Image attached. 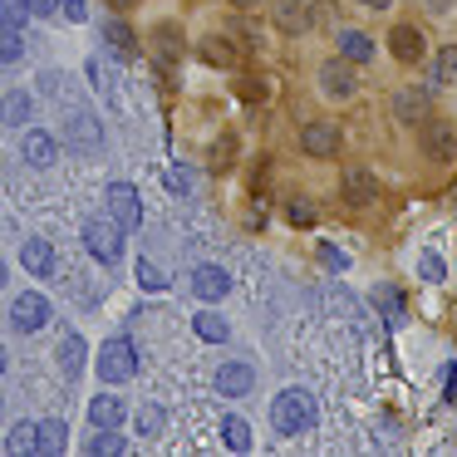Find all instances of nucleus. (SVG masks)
I'll return each mask as SVG.
<instances>
[{"label": "nucleus", "mask_w": 457, "mask_h": 457, "mask_svg": "<svg viewBox=\"0 0 457 457\" xmlns=\"http://www.w3.org/2000/svg\"><path fill=\"white\" fill-rule=\"evenodd\" d=\"M270 423H276L280 437H300L315 428V398L305 394V388H286V394H276V408H270Z\"/></svg>", "instance_id": "f257e3e1"}, {"label": "nucleus", "mask_w": 457, "mask_h": 457, "mask_svg": "<svg viewBox=\"0 0 457 457\" xmlns=\"http://www.w3.org/2000/svg\"><path fill=\"white\" fill-rule=\"evenodd\" d=\"M84 246H89V256H99L104 266H113V261L123 256V227L113 217L84 221Z\"/></svg>", "instance_id": "f03ea898"}, {"label": "nucleus", "mask_w": 457, "mask_h": 457, "mask_svg": "<svg viewBox=\"0 0 457 457\" xmlns=\"http://www.w3.org/2000/svg\"><path fill=\"white\" fill-rule=\"evenodd\" d=\"M138 374V349L129 345V339H109V345L99 349V378L104 384H123V378Z\"/></svg>", "instance_id": "7ed1b4c3"}, {"label": "nucleus", "mask_w": 457, "mask_h": 457, "mask_svg": "<svg viewBox=\"0 0 457 457\" xmlns=\"http://www.w3.org/2000/svg\"><path fill=\"white\" fill-rule=\"evenodd\" d=\"M11 325L21 329V335H35V329H45V325H50V300H45L40 290H25V295H15Z\"/></svg>", "instance_id": "20e7f679"}, {"label": "nucleus", "mask_w": 457, "mask_h": 457, "mask_svg": "<svg viewBox=\"0 0 457 457\" xmlns=\"http://www.w3.org/2000/svg\"><path fill=\"white\" fill-rule=\"evenodd\" d=\"M354 89H359V74H354V64H349L345 54L320 64V94H325V99H349Z\"/></svg>", "instance_id": "39448f33"}, {"label": "nucleus", "mask_w": 457, "mask_h": 457, "mask_svg": "<svg viewBox=\"0 0 457 457\" xmlns=\"http://www.w3.org/2000/svg\"><path fill=\"white\" fill-rule=\"evenodd\" d=\"M423 148H428V158H437V162L457 158V129L447 119H423Z\"/></svg>", "instance_id": "423d86ee"}, {"label": "nucleus", "mask_w": 457, "mask_h": 457, "mask_svg": "<svg viewBox=\"0 0 457 457\" xmlns=\"http://www.w3.org/2000/svg\"><path fill=\"white\" fill-rule=\"evenodd\" d=\"M109 212H113V221H119L123 231H133L143 221V207H138V192L129 187V182H113L109 187Z\"/></svg>", "instance_id": "0eeeda50"}, {"label": "nucleus", "mask_w": 457, "mask_h": 457, "mask_svg": "<svg viewBox=\"0 0 457 457\" xmlns=\"http://www.w3.org/2000/svg\"><path fill=\"white\" fill-rule=\"evenodd\" d=\"M300 148H305L310 158H335L339 153V129L335 123H305V129H300Z\"/></svg>", "instance_id": "6e6552de"}, {"label": "nucleus", "mask_w": 457, "mask_h": 457, "mask_svg": "<svg viewBox=\"0 0 457 457\" xmlns=\"http://www.w3.org/2000/svg\"><path fill=\"white\" fill-rule=\"evenodd\" d=\"M388 50H394V60L418 64V60H423V30H418V25H394V35H388Z\"/></svg>", "instance_id": "1a4fd4ad"}, {"label": "nucleus", "mask_w": 457, "mask_h": 457, "mask_svg": "<svg viewBox=\"0 0 457 457\" xmlns=\"http://www.w3.org/2000/svg\"><path fill=\"white\" fill-rule=\"evenodd\" d=\"M374 197H378V178H374V172L349 168L345 172V202H349V207H369Z\"/></svg>", "instance_id": "9d476101"}, {"label": "nucleus", "mask_w": 457, "mask_h": 457, "mask_svg": "<svg viewBox=\"0 0 457 457\" xmlns=\"http://www.w3.org/2000/svg\"><path fill=\"white\" fill-rule=\"evenodd\" d=\"M192 290H197L202 300H221L231 290V276L221 266H197L192 270Z\"/></svg>", "instance_id": "9b49d317"}, {"label": "nucleus", "mask_w": 457, "mask_h": 457, "mask_svg": "<svg viewBox=\"0 0 457 457\" xmlns=\"http://www.w3.org/2000/svg\"><path fill=\"white\" fill-rule=\"evenodd\" d=\"M394 119H398V123H408V129H418V123L428 119V94H418V89H398V94H394Z\"/></svg>", "instance_id": "f8f14e48"}, {"label": "nucleus", "mask_w": 457, "mask_h": 457, "mask_svg": "<svg viewBox=\"0 0 457 457\" xmlns=\"http://www.w3.org/2000/svg\"><path fill=\"white\" fill-rule=\"evenodd\" d=\"M251 384H256V374H251L246 364H221V374H217V394H221V398L251 394Z\"/></svg>", "instance_id": "ddd939ff"}, {"label": "nucleus", "mask_w": 457, "mask_h": 457, "mask_svg": "<svg viewBox=\"0 0 457 457\" xmlns=\"http://www.w3.org/2000/svg\"><path fill=\"white\" fill-rule=\"evenodd\" d=\"M123 418H129V408H123L119 394H99V398L89 403V423H94V428H119Z\"/></svg>", "instance_id": "4468645a"}, {"label": "nucleus", "mask_w": 457, "mask_h": 457, "mask_svg": "<svg viewBox=\"0 0 457 457\" xmlns=\"http://www.w3.org/2000/svg\"><path fill=\"white\" fill-rule=\"evenodd\" d=\"M21 153H25V162H30V168H50V162L60 158V143H54L50 133L35 129V133H25V148Z\"/></svg>", "instance_id": "2eb2a0df"}, {"label": "nucleus", "mask_w": 457, "mask_h": 457, "mask_svg": "<svg viewBox=\"0 0 457 457\" xmlns=\"http://www.w3.org/2000/svg\"><path fill=\"white\" fill-rule=\"evenodd\" d=\"M21 261H25L30 276H50V270H54V246H50V241H40V237H30L21 246Z\"/></svg>", "instance_id": "dca6fc26"}, {"label": "nucleus", "mask_w": 457, "mask_h": 457, "mask_svg": "<svg viewBox=\"0 0 457 457\" xmlns=\"http://www.w3.org/2000/svg\"><path fill=\"white\" fill-rule=\"evenodd\" d=\"M35 453H45V457H60L64 453V423H60V418L35 423Z\"/></svg>", "instance_id": "f3484780"}, {"label": "nucleus", "mask_w": 457, "mask_h": 457, "mask_svg": "<svg viewBox=\"0 0 457 457\" xmlns=\"http://www.w3.org/2000/svg\"><path fill=\"white\" fill-rule=\"evenodd\" d=\"M276 25L286 35H300V30H310V11L300 0H276Z\"/></svg>", "instance_id": "a211bd4d"}, {"label": "nucleus", "mask_w": 457, "mask_h": 457, "mask_svg": "<svg viewBox=\"0 0 457 457\" xmlns=\"http://www.w3.org/2000/svg\"><path fill=\"white\" fill-rule=\"evenodd\" d=\"M339 54H345L349 64H364V60H374V40H369L364 30H345L339 35Z\"/></svg>", "instance_id": "6ab92c4d"}, {"label": "nucleus", "mask_w": 457, "mask_h": 457, "mask_svg": "<svg viewBox=\"0 0 457 457\" xmlns=\"http://www.w3.org/2000/svg\"><path fill=\"white\" fill-rule=\"evenodd\" d=\"M60 369H64V378H74L84 369V339L79 335H64L60 339Z\"/></svg>", "instance_id": "aec40b11"}, {"label": "nucleus", "mask_w": 457, "mask_h": 457, "mask_svg": "<svg viewBox=\"0 0 457 457\" xmlns=\"http://www.w3.org/2000/svg\"><path fill=\"white\" fill-rule=\"evenodd\" d=\"M192 325H197V335H202V339H212V345H221V339L231 335V329H227V320H221V315H212V310H202V315L192 320Z\"/></svg>", "instance_id": "412c9836"}, {"label": "nucleus", "mask_w": 457, "mask_h": 457, "mask_svg": "<svg viewBox=\"0 0 457 457\" xmlns=\"http://www.w3.org/2000/svg\"><path fill=\"white\" fill-rule=\"evenodd\" d=\"M221 433H227V447H231V453H251V428H246V418H227V423H221Z\"/></svg>", "instance_id": "4be33fe9"}, {"label": "nucleus", "mask_w": 457, "mask_h": 457, "mask_svg": "<svg viewBox=\"0 0 457 457\" xmlns=\"http://www.w3.org/2000/svg\"><path fill=\"white\" fill-rule=\"evenodd\" d=\"M25 54V35L11 30V25H0V64H15Z\"/></svg>", "instance_id": "5701e85b"}, {"label": "nucleus", "mask_w": 457, "mask_h": 457, "mask_svg": "<svg viewBox=\"0 0 457 457\" xmlns=\"http://www.w3.org/2000/svg\"><path fill=\"white\" fill-rule=\"evenodd\" d=\"M123 447H129V443H123L113 428H99V437H89V453H94V457H119Z\"/></svg>", "instance_id": "b1692460"}, {"label": "nucleus", "mask_w": 457, "mask_h": 457, "mask_svg": "<svg viewBox=\"0 0 457 457\" xmlns=\"http://www.w3.org/2000/svg\"><path fill=\"white\" fill-rule=\"evenodd\" d=\"M433 79H437V84H457V45L437 50V60H433Z\"/></svg>", "instance_id": "393cba45"}, {"label": "nucleus", "mask_w": 457, "mask_h": 457, "mask_svg": "<svg viewBox=\"0 0 457 457\" xmlns=\"http://www.w3.org/2000/svg\"><path fill=\"white\" fill-rule=\"evenodd\" d=\"M30 119V94H11L0 104V123H25Z\"/></svg>", "instance_id": "a878e982"}, {"label": "nucleus", "mask_w": 457, "mask_h": 457, "mask_svg": "<svg viewBox=\"0 0 457 457\" xmlns=\"http://www.w3.org/2000/svg\"><path fill=\"white\" fill-rule=\"evenodd\" d=\"M5 453H35V423H15L5 437Z\"/></svg>", "instance_id": "bb28decb"}, {"label": "nucleus", "mask_w": 457, "mask_h": 457, "mask_svg": "<svg viewBox=\"0 0 457 457\" xmlns=\"http://www.w3.org/2000/svg\"><path fill=\"white\" fill-rule=\"evenodd\" d=\"M30 11H25V0H0V25H11V30H25Z\"/></svg>", "instance_id": "cd10ccee"}, {"label": "nucleus", "mask_w": 457, "mask_h": 457, "mask_svg": "<svg viewBox=\"0 0 457 457\" xmlns=\"http://www.w3.org/2000/svg\"><path fill=\"white\" fill-rule=\"evenodd\" d=\"M104 40H109L119 54H133V50H138V40H133V30H129V25H119V21H113L109 30H104Z\"/></svg>", "instance_id": "c85d7f7f"}, {"label": "nucleus", "mask_w": 457, "mask_h": 457, "mask_svg": "<svg viewBox=\"0 0 457 457\" xmlns=\"http://www.w3.org/2000/svg\"><path fill=\"white\" fill-rule=\"evenodd\" d=\"M162 423H168V418H162V408H158V403L138 408V433H143V437H158V433H162Z\"/></svg>", "instance_id": "c756f323"}, {"label": "nucleus", "mask_w": 457, "mask_h": 457, "mask_svg": "<svg viewBox=\"0 0 457 457\" xmlns=\"http://www.w3.org/2000/svg\"><path fill=\"white\" fill-rule=\"evenodd\" d=\"M202 50H207V60H212V64H231V60H237V50H231V45L221 40V35H212V40L202 45Z\"/></svg>", "instance_id": "7c9ffc66"}, {"label": "nucleus", "mask_w": 457, "mask_h": 457, "mask_svg": "<svg viewBox=\"0 0 457 457\" xmlns=\"http://www.w3.org/2000/svg\"><path fill=\"white\" fill-rule=\"evenodd\" d=\"M70 133H74V143H84V148H99V129H94L89 119H74Z\"/></svg>", "instance_id": "2f4dec72"}, {"label": "nucleus", "mask_w": 457, "mask_h": 457, "mask_svg": "<svg viewBox=\"0 0 457 457\" xmlns=\"http://www.w3.org/2000/svg\"><path fill=\"white\" fill-rule=\"evenodd\" d=\"M138 280H143L148 290H162V286H168V276H162V270L153 266V261H138Z\"/></svg>", "instance_id": "473e14b6"}, {"label": "nucleus", "mask_w": 457, "mask_h": 457, "mask_svg": "<svg viewBox=\"0 0 457 457\" xmlns=\"http://www.w3.org/2000/svg\"><path fill=\"white\" fill-rule=\"evenodd\" d=\"M286 217L295 221V227H315V207H310V202H290Z\"/></svg>", "instance_id": "72a5a7b5"}, {"label": "nucleus", "mask_w": 457, "mask_h": 457, "mask_svg": "<svg viewBox=\"0 0 457 457\" xmlns=\"http://www.w3.org/2000/svg\"><path fill=\"white\" fill-rule=\"evenodd\" d=\"M418 270H423V280H443V256L423 251V256H418Z\"/></svg>", "instance_id": "f704fd0d"}, {"label": "nucleus", "mask_w": 457, "mask_h": 457, "mask_svg": "<svg viewBox=\"0 0 457 457\" xmlns=\"http://www.w3.org/2000/svg\"><path fill=\"white\" fill-rule=\"evenodd\" d=\"M231 153H237V138H221L217 148H212V162H217V168H231Z\"/></svg>", "instance_id": "c9c22d12"}, {"label": "nucleus", "mask_w": 457, "mask_h": 457, "mask_svg": "<svg viewBox=\"0 0 457 457\" xmlns=\"http://www.w3.org/2000/svg\"><path fill=\"white\" fill-rule=\"evenodd\" d=\"M374 300H384V310H388V320H403V305H398V295L394 290H378Z\"/></svg>", "instance_id": "e433bc0d"}, {"label": "nucleus", "mask_w": 457, "mask_h": 457, "mask_svg": "<svg viewBox=\"0 0 457 457\" xmlns=\"http://www.w3.org/2000/svg\"><path fill=\"white\" fill-rule=\"evenodd\" d=\"M25 11L30 15H54L60 11V0H25Z\"/></svg>", "instance_id": "4c0bfd02"}, {"label": "nucleus", "mask_w": 457, "mask_h": 457, "mask_svg": "<svg viewBox=\"0 0 457 457\" xmlns=\"http://www.w3.org/2000/svg\"><path fill=\"white\" fill-rule=\"evenodd\" d=\"M64 5V15H70V21H84V15H89V5H84V0H60Z\"/></svg>", "instance_id": "58836bf2"}, {"label": "nucleus", "mask_w": 457, "mask_h": 457, "mask_svg": "<svg viewBox=\"0 0 457 457\" xmlns=\"http://www.w3.org/2000/svg\"><path fill=\"white\" fill-rule=\"evenodd\" d=\"M423 5H428L433 15H447V11H453V0H423Z\"/></svg>", "instance_id": "ea45409f"}, {"label": "nucleus", "mask_w": 457, "mask_h": 457, "mask_svg": "<svg viewBox=\"0 0 457 457\" xmlns=\"http://www.w3.org/2000/svg\"><path fill=\"white\" fill-rule=\"evenodd\" d=\"M359 5H369V11H388L394 0H359Z\"/></svg>", "instance_id": "a19ab883"}, {"label": "nucleus", "mask_w": 457, "mask_h": 457, "mask_svg": "<svg viewBox=\"0 0 457 457\" xmlns=\"http://www.w3.org/2000/svg\"><path fill=\"white\" fill-rule=\"evenodd\" d=\"M231 5H237V11H251V5H261V0H231Z\"/></svg>", "instance_id": "79ce46f5"}, {"label": "nucleus", "mask_w": 457, "mask_h": 457, "mask_svg": "<svg viewBox=\"0 0 457 457\" xmlns=\"http://www.w3.org/2000/svg\"><path fill=\"white\" fill-rule=\"evenodd\" d=\"M447 388H453V398H457V369H453V374H447Z\"/></svg>", "instance_id": "37998d69"}, {"label": "nucleus", "mask_w": 457, "mask_h": 457, "mask_svg": "<svg viewBox=\"0 0 457 457\" xmlns=\"http://www.w3.org/2000/svg\"><path fill=\"white\" fill-rule=\"evenodd\" d=\"M113 5H119V11H129V5H133V0H113Z\"/></svg>", "instance_id": "c03bdc74"}, {"label": "nucleus", "mask_w": 457, "mask_h": 457, "mask_svg": "<svg viewBox=\"0 0 457 457\" xmlns=\"http://www.w3.org/2000/svg\"><path fill=\"white\" fill-rule=\"evenodd\" d=\"M0 286H5V261H0Z\"/></svg>", "instance_id": "a18cd8bd"}, {"label": "nucleus", "mask_w": 457, "mask_h": 457, "mask_svg": "<svg viewBox=\"0 0 457 457\" xmlns=\"http://www.w3.org/2000/svg\"><path fill=\"white\" fill-rule=\"evenodd\" d=\"M0 374H5V349H0Z\"/></svg>", "instance_id": "49530a36"}, {"label": "nucleus", "mask_w": 457, "mask_h": 457, "mask_svg": "<svg viewBox=\"0 0 457 457\" xmlns=\"http://www.w3.org/2000/svg\"><path fill=\"white\" fill-rule=\"evenodd\" d=\"M0 413H5V403H0Z\"/></svg>", "instance_id": "de8ad7c7"}]
</instances>
